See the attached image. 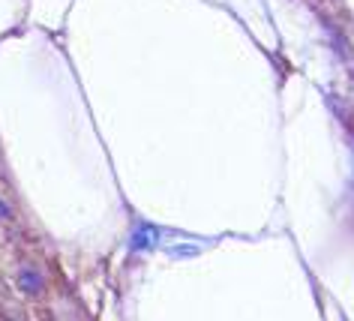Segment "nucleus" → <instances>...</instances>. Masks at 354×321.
<instances>
[{"instance_id":"f257e3e1","label":"nucleus","mask_w":354,"mask_h":321,"mask_svg":"<svg viewBox=\"0 0 354 321\" xmlns=\"http://www.w3.org/2000/svg\"><path fill=\"white\" fill-rule=\"evenodd\" d=\"M19 279H21V288L28 294H39L42 291V276L37 270H21Z\"/></svg>"},{"instance_id":"f03ea898","label":"nucleus","mask_w":354,"mask_h":321,"mask_svg":"<svg viewBox=\"0 0 354 321\" xmlns=\"http://www.w3.org/2000/svg\"><path fill=\"white\" fill-rule=\"evenodd\" d=\"M0 219H10V208H6L3 201H0Z\"/></svg>"}]
</instances>
